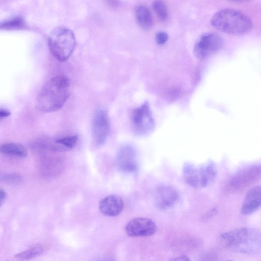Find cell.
Segmentation results:
<instances>
[{
    "instance_id": "cell-1",
    "label": "cell",
    "mask_w": 261,
    "mask_h": 261,
    "mask_svg": "<svg viewBox=\"0 0 261 261\" xmlns=\"http://www.w3.org/2000/svg\"><path fill=\"white\" fill-rule=\"evenodd\" d=\"M70 93L69 79L62 75L53 77L42 87L36 99V107L39 111L50 113L61 109Z\"/></svg>"
},
{
    "instance_id": "cell-2",
    "label": "cell",
    "mask_w": 261,
    "mask_h": 261,
    "mask_svg": "<svg viewBox=\"0 0 261 261\" xmlns=\"http://www.w3.org/2000/svg\"><path fill=\"white\" fill-rule=\"evenodd\" d=\"M220 241L227 250L241 253L261 252V231L243 227L222 233Z\"/></svg>"
},
{
    "instance_id": "cell-3",
    "label": "cell",
    "mask_w": 261,
    "mask_h": 261,
    "mask_svg": "<svg viewBox=\"0 0 261 261\" xmlns=\"http://www.w3.org/2000/svg\"><path fill=\"white\" fill-rule=\"evenodd\" d=\"M216 30L227 34L241 36L252 30L253 23L250 17L239 11L225 9L216 12L211 20Z\"/></svg>"
},
{
    "instance_id": "cell-4",
    "label": "cell",
    "mask_w": 261,
    "mask_h": 261,
    "mask_svg": "<svg viewBox=\"0 0 261 261\" xmlns=\"http://www.w3.org/2000/svg\"><path fill=\"white\" fill-rule=\"evenodd\" d=\"M74 34L70 29L58 27L49 33L47 38L49 49L54 58L60 62L68 60L76 46Z\"/></svg>"
},
{
    "instance_id": "cell-5",
    "label": "cell",
    "mask_w": 261,
    "mask_h": 261,
    "mask_svg": "<svg viewBox=\"0 0 261 261\" xmlns=\"http://www.w3.org/2000/svg\"><path fill=\"white\" fill-rule=\"evenodd\" d=\"M215 165L212 162L205 166L197 168L188 164L184 169V176L190 186L196 188H202L208 186L216 176Z\"/></svg>"
},
{
    "instance_id": "cell-6",
    "label": "cell",
    "mask_w": 261,
    "mask_h": 261,
    "mask_svg": "<svg viewBox=\"0 0 261 261\" xmlns=\"http://www.w3.org/2000/svg\"><path fill=\"white\" fill-rule=\"evenodd\" d=\"M223 43V39L217 33L204 34L196 42L194 53L199 59L205 58L221 49Z\"/></svg>"
},
{
    "instance_id": "cell-7",
    "label": "cell",
    "mask_w": 261,
    "mask_h": 261,
    "mask_svg": "<svg viewBox=\"0 0 261 261\" xmlns=\"http://www.w3.org/2000/svg\"><path fill=\"white\" fill-rule=\"evenodd\" d=\"M131 121L134 130L137 134L144 135L154 128V121L147 102L133 111Z\"/></svg>"
},
{
    "instance_id": "cell-8",
    "label": "cell",
    "mask_w": 261,
    "mask_h": 261,
    "mask_svg": "<svg viewBox=\"0 0 261 261\" xmlns=\"http://www.w3.org/2000/svg\"><path fill=\"white\" fill-rule=\"evenodd\" d=\"M91 129L95 143L97 145L105 144L110 130L109 117L105 110L99 109L95 112L92 120Z\"/></svg>"
},
{
    "instance_id": "cell-9",
    "label": "cell",
    "mask_w": 261,
    "mask_h": 261,
    "mask_svg": "<svg viewBox=\"0 0 261 261\" xmlns=\"http://www.w3.org/2000/svg\"><path fill=\"white\" fill-rule=\"evenodd\" d=\"M155 223L147 218H136L129 221L125 226V231L130 237H148L156 231Z\"/></svg>"
},
{
    "instance_id": "cell-10",
    "label": "cell",
    "mask_w": 261,
    "mask_h": 261,
    "mask_svg": "<svg viewBox=\"0 0 261 261\" xmlns=\"http://www.w3.org/2000/svg\"><path fill=\"white\" fill-rule=\"evenodd\" d=\"M116 166L122 172L133 173L138 169L137 152L130 145H125L120 149L116 158Z\"/></svg>"
},
{
    "instance_id": "cell-11",
    "label": "cell",
    "mask_w": 261,
    "mask_h": 261,
    "mask_svg": "<svg viewBox=\"0 0 261 261\" xmlns=\"http://www.w3.org/2000/svg\"><path fill=\"white\" fill-rule=\"evenodd\" d=\"M178 198L176 190L171 186H164L155 191L154 197L156 207L161 210H167L175 204Z\"/></svg>"
},
{
    "instance_id": "cell-12",
    "label": "cell",
    "mask_w": 261,
    "mask_h": 261,
    "mask_svg": "<svg viewBox=\"0 0 261 261\" xmlns=\"http://www.w3.org/2000/svg\"><path fill=\"white\" fill-rule=\"evenodd\" d=\"M124 207V202L121 197L117 195H109L99 202V208L104 215L115 217L119 215Z\"/></svg>"
},
{
    "instance_id": "cell-13",
    "label": "cell",
    "mask_w": 261,
    "mask_h": 261,
    "mask_svg": "<svg viewBox=\"0 0 261 261\" xmlns=\"http://www.w3.org/2000/svg\"><path fill=\"white\" fill-rule=\"evenodd\" d=\"M261 175V166H253L236 175L230 181V187L240 189L247 186L257 179Z\"/></svg>"
},
{
    "instance_id": "cell-14",
    "label": "cell",
    "mask_w": 261,
    "mask_h": 261,
    "mask_svg": "<svg viewBox=\"0 0 261 261\" xmlns=\"http://www.w3.org/2000/svg\"><path fill=\"white\" fill-rule=\"evenodd\" d=\"M261 207V186L252 188L246 193L241 213L245 215L253 213Z\"/></svg>"
},
{
    "instance_id": "cell-15",
    "label": "cell",
    "mask_w": 261,
    "mask_h": 261,
    "mask_svg": "<svg viewBox=\"0 0 261 261\" xmlns=\"http://www.w3.org/2000/svg\"><path fill=\"white\" fill-rule=\"evenodd\" d=\"M138 23L143 29H148L153 24V18L150 9L144 5L137 6L135 10Z\"/></svg>"
},
{
    "instance_id": "cell-16",
    "label": "cell",
    "mask_w": 261,
    "mask_h": 261,
    "mask_svg": "<svg viewBox=\"0 0 261 261\" xmlns=\"http://www.w3.org/2000/svg\"><path fill=\"white\" fill-rule=\"evenodd\" d=\"M1 153L16 158H24L27 156L26 148L21 144L9 142L2 144L0 147Z\"/></svg>"
},
{
    "instance_id": "cell-17",
    "label": "cell",
    "mask_w": 261,
    "mask_h": 261,
    "mask_svg": "<svg viewBox=\"0 0 261 261\" xmlns=\"http://www.w3.org/2000/svg\"><path fill=\"white\" fill-rule=\"evenodd\" d=\"M44 248L40 244L35 245L27 250L21 252L15 255V258L20 261L31 259L41 254Z\"/></svg>"
},
{
    "instance_id": "cell-18",
    "label": "cell",
    "mask_w": 261,
    "mask_h": 261,
    "mask_svg": "<svg viewBox=\"0 0 261 261\" xmlns=\"http://www.w3.org/2000/svg\"><path fill=\"white\" fill-rule=\"evenodd\" d=\"M25 25V21L21 16H15L1 23V28L6 30L22 29Z\"/></svg>"
},
{
    "instance_id": "cell-19",
    "label": "cell",
    "mask_w": 261,
    "mask_h": 261,
    "mask_svg": "<svg viewBox=\"0 0 261 261\" xmlns=\"http://www.w3.org/2000/svg\"><path fill=\"white\" fill-rule=\"evenodd\" d=\"M78 141V136L77 135H72L65 137L57 139L55 143L58 145H62L64 149H73L76 146Z\"/></svg>"
},
{
    "instance_id": "cell-20",
    "label": "cell",
    "mask_w": 261,
    "mask_h": 261,
    "mask_svg": "<svg viewBox=\"0 0 261 261\" xmlns=\"http://www.w3.org/2000/svg\"><path fill=\"white\" fill-rule=\"evenodd\" d=\"M153 8L160 20L165 21L168 17V12L166 4L161 1H154Z\"/></svg>"
},
{
    "instance_id": "cell-21",
    "label": "cell",
    "mask_w": 261,
    "mask_h": 261,
    "mask_svg": "<svg viewBox=\"0 0 261 261\" xmlns=\"http://www.w3.org/2000/svg\"><path fill=\"white\" fill-rule=\"evenodd\" d=\"M1 180L9 185H17L22 181V177L18 173H7L1 175Z\"/></svg>"
},
{
    "instance_id": "cell-22",
    "label": "cell",
    "mask_w": 261,
    "mask_h": 261,
    "mask_svg": "<svg viewBox=\"0 0 261 261\" xmlns=\"http://www.w3.org/2000/svg\"><path fill=\"white\" fill-rule=\"evenodd\" d=\"M168 39L167 34L163 31L159 32L155 36V41L159 44L165 43Z\"/></svg>"
},
{
    "instance_id": "cell-23",
    "label": "cell",
    "mask_w": 261,
    "mask_h": 261,
    "mask_svg": "<svg viewBox=\"0 0 261 261\" xmlns=\"http://www.w3.org/2000/svg\"><path fill=\"white\" fill-rule=\"evenodd\" d=\"M216 254L213 252H210L204 256L202 261H216Z\"/></svg>"
},
{
    "instance_id": "cell-24",
    "label": "cell",
    "mask_w": 261,
    "mask_h": 261,
    "mask_svg": "<svg viewBox=\"0 0 261 261\" xmlns=\"http://www.w3.org/2000/svg\"><path fill=\"white\" fill-rule=\"evenodd\" d=\"M169 261H191V260L186 255H180L172 258Z\"/></svg>"
},
{
    "instance_id": "cell-25",
    "label": "cell",
    "mask_w": 261,
    "mask_h": 261,
    "mask_svg": "<svg viewBox=\"0 0 261 261\" xmlns=\"http://www.w3.org/2000/svg\"><path fill=\"white\" fill-rule=\"evenodd\" d=\"M7 197L6 191L2 188L0 190V204L1 205L3 204Z\"/></svg>"
},
{
    "instance_id": "cell-26",
    "label": "cell",
    "mask_w": 261,
    "mask_h": 261,
    "mask_svg": "<svg viewBox=\"0 0 261 261\" xmlns=\"http://www.w3.org/2000/svg\"><path fill=\"white\" fill-rule=\"evenodd\" d=\"M10 114V112L7 110L1 109L0 110V117L1 119L9 116Z\"/></svg>"
},
{
    "instance_id": "cell-27",
    "label": "cell",
    "mask_w": 261,
    "mask_h": 261,
    "mask_svg": "<svg viewBox=\"0 0 261 261\" xmlns=\"http://www.w3.org/2000/svg\"><path fill=\"white\" fill-rule=\"evenodd\" d=\"M217 213V209L213 208L206 215L205 219H209L214 216Z\"/></svg>"
},
{
    "instance_id": "cell-28",
    "label": "cell",
    "mask_w": 261,
    "mask_h": 261,
    "mask_svg": "<svg viewBox=\"0 0 261 261\" xmlns=\"http://www.w3.org/2000/svg\"><path fill=\"white\" fill-rule=\"evenodd\" d=\"M96 261H115L113 258L110 257H103L100 259H98Z\"/></svg>"
},
{
    "instance_id": "cell-29",
    "label": "cell",
    "mask_w": 261,
    "mask_h": 261,
    "mask_svg": "<svg viewBox=\"0 0 261 261\" xmlns=\"http://www.w3.org/2000/svg\"><path fill=\"white\" fill-rule=\"evenodd\" d=\"M226 261H232V260H226Z\"/></svg>"
}]
</instances>
